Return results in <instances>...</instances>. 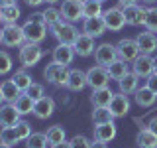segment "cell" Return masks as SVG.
<instances>
[{"instance_id": "1", "label": "cell", "mask_w": 157, "mask_h": 148, "mask_svg": "<svg viewBox=\"0 0 157 148\" xmlns=\"http://www.w3.org/2000/svg\"><path fill=\"white\" fill-rule=\"evenodd\" d=\"M47 28L49 26L43 22V14L41 12H33L22 26L26 42H32V43H41L43 39L47 38Z\"/></svg>"}, {"instance_id": "2", "label": "cell", "mask_w": 157, "mask_h": 148, "mask_svg": "<svg viewBox=\"0 0 157 148\" xmlns=\"http://www.w3.org/2000/svg\"><path fill=\"white\" fill-rule=\"evenodd\" d=\"M51 32H53V36H55V39L59 43H67V46H73L75 39L78 38V34H81L75 24L67 22V20H61L55 26H51Z\"/></svg>"}, {"instance_id": "3", "label": "cell", "mask_w": 157, "mask_h": 148, "mask_svg": "<svg viewBox=\"0 0 157 148\" xmlns=\"http://www.w3.org/2000/svg\"><path fill=\"white\" fill-rule=\"evenodd\" d=\"M20 63L24 67H33L39 63V59L43 57V49L39 47V43H32V42H26L24 46H20Z\"/></svg>"}, {"instance_id": "4", "label": "cell", "mask_w": 157, "mask_h": 148, "mask_svg": "<svg viewBox=\"0 0 157 148\" xmlns=\"http://www.w3.org/2000/svg\"><path fill=\"white\" fill-rule=\"evenodd\" d=\"M26 43V36L24 30L18 24H6L2 28V46L6 47H20Z\"/></svg>"}, {"instance_id": "5", "label": "cell", "mask_w": 157, "mask_h": 148, "mask_svg": "<svg viewBox=\"0 0 157 148\" xmlns=\"http://www.w3.org/2000/svg\"><path fill=\"white\" fill-rule=\"evenodd\" d=\"M43 75H45L47 83H51V85L55 87H67V81H69V69L65 65H59V63H49L45 67V71H43Z\"/></svg>"}, {"instance_id": "6", "label": "cell", "mask_w": 157, "mask_h": 148, "mask_svg": "<svg viewBox=\"0 0 157 148\" xmlns=\"http://www.w3.org/2000/svg\"><path fill=\"white\" fill-rule=\"evenodd\" d=\"M110 83V75H108L106 67L102 65H92L90 69L86 71V85L94 91V89H102V87H108Z\"/></svg>"}, {"instance_id": "7", "label": "cell", "mask_w": 157, "mask_h": 148, "mask_svg": "<svg viewBox=\"0 0 157 148\" xmlns=\"http://www.w3.org/2000/svg\"><path fill=\"white\" fill-rule=\"evenodd\" d=\"M120 8L124 12L128 26H145L147 8H141L140 4H128V6H120Z\"/></svg>"}, {"instance_id": "8", "label": "cell", "mask_w": 157, "mask_h": 148, "mask_svg": "<svg viewBox=\"0 0 157 148\" xmlns=\"http://www.w3.org/2000/svg\"><path fill=\"white\" fill-rule=\"evenodd\" d=\"M116 51H118V57L124 59V61H128V63H132L141 53L137 42H136V39H132V38H122L120 42L116 43Z\"/></svg>"}, {"instance_id": "9", "label": "cell", "mask_w": 157, "mask_h": 148, "mask_svg": "<svg viewBox=\"0 0 157 148\" xmlns=\"http://www.w3.org/2000/svg\"><path fill=\"white\" fill-rule=\"evenodd\" d=\"M102 18H104L106 30H110V32H120V30L126 26V18H124V12H122L120 6L104 10V12H102Z\"/></svg>"}, {"instance_id": "10", "label": "cell", "mask_w": 157, "mask_h": 148, "mask_svg": "<svg viewBox=\"0 0 157 148\" xmlns=\"http://www.w3.org/2000/svg\"><path fill=\"white\" fill-rule=\"evenodd\" d=\"M61 18L67 20V22H78L82 18V0H63L61 4Z\"/></svg>"}, {"instance_id": "11", "label": "cell", "mask_w": 157, "mask_h": 148, "mask_svg": "<svg viewBox=\"0 0 157 148\" xmlns=\"http://www.w3.org/2000/svg\"><path fill=\"white\" fill-rule=\"evenodd\" d=\"M94 59H96V65L108 67L112 61H116V59H118L116 46H112V43H108V42L96 46V49H94Z\"/></svg>"}, {"instance_id": "12", "label": "cell", "mask_w": 157, "mask_h": 148, "mask_svg": "<svg viewBox=\"0 0 157 148\" xmlns=\"http://www.w3.org/2000/svg\"><path fill=\"white\" fill-rule=\"evenodd\" d=\"M108 109H110V113H112L114 118H122V117H126L128 113H130V99H128V95H124L122 91L114 93Z\"/></svg>"}, {"instance_id": "13", "label": "cell", "mask_w": 157, "mask_h": 148, "mask_svg": "<svg viewBox=\"0 0 157 148\" xmlns=\"http://www.w3.org/2000/svg\"><path fill=\"white\" fill-rule=\"evenodd\" d=\"M73 49H75V53H77V56H81V57L92 56V53H94V49H96L94 38H90L85 32H81V34H78V38L75 39V43H73Z\"/></svg>"}, {"instance_id": "14", "label": "cell", "mask_w": 157, "mask_h": 148, "mask_svg": "<svg viewBox=\"0 0 157 148\" xmlns=\"http://www.w3.org/2000/svg\"><path fill=\"white\" fill-rule=\"evenodd\" d=\"M132 67H134V73L137 77L147 79L153 73V57L147 56V53H140V56L132 61Z\"/></svg>"}, {"instance_id": "15", "label": "cell", "mask_w": 157, "mask_h": 148, "mask_svg": "<svg viewBox=\"0 0 157 148\" xmlns=\"http://www.w3.org/2000/svg\"><path fill=\"white\" fill-rule=\"evenodd\" d=\"M75 56L77 53H75V49H73V46H67V43H59L51 53L53 63H59V65H65V67H69L73 63Z\"/></svg>"}, {"instance_id": "16", "label": "cell", "mask_w": 157, "mask_h": 148, "mask_svg": "<svg viewBox=\"0 0 157 148\" xmlns=\"http://www.w3.org/2000/svg\"><path fill=\"white\" fill-rule=\"evenodd\" d=\"M82 32L88 34L90 38H100L106 32V24L102 16H94V18H85L82 22Z\"/></svg>"}, {"instance_id": "17", "label": "cell", "mask_w": 157, "mask_h": 148, "mask_svg": "<svg viewBox=\"0 0 157 148\" xmlns=\"http://www.w3.org/2000/svg\"><path fill=\"white\" fill-rule=\"evenodd\" d=\"M136 42L137 46H140V51L141 53H147V56H151L153 51H157V36L153 32H140L136 36Z\"/></svg>"}, {"instance_id": "18", "label": "cell", "mask_w": 157, "mask_h": 148, "mask_svg": "<svg viewBox=\"0 0 157 148\" xmlns=\"http://www.w3.org/2000/svg\"><path fill=\"white\" fill-rule=\"evenodd\" d=\"M22 115L16 111L14 103H6V105L0 107V126H16L22 118Z\"/></svg>"}, {"instance_id": "19", "label": "cell", "mask_w": 157, "mask_h": 148, "mask_svg": "<svg viewBox=\"0 0 157 148\" xmlns=\"http://www.w3.org/2000/svg\"><path fill=\"white\" fill-rule=\"evenodd\" d=\"M53 111H55V101H53L51 97H41L36 101V105H33V115L37 118H41V121H45L53 115Z\"/></svg>"}, {"instance_id": "20", "label": "cell", "mask_w": 157, "mask_h": 148, "mask_svg": "<svg viewBox=\"0 0 157 148\" xmlns=\"http://www.w3.org/2000/svg\"><path fill=\"white\" fill-rule=\"evenodd\" d=\"M118 134V128L114 125V121L112 122H104V125H96L94 128V140H100V142H112Z\"/></svg>"}, {"instance_id": "21", "label": "cell", "mask_w": 157, "mask_h": 148, "mask_svg": "<svg viewBox=\"0 0 157 148\" xmlns=\"http://www.w3.org/2000/svg\"><path fill=\"white\" fill-rule=\"evenodd\" d=\"M67 87L71 91H82L86 87V71L82 69H69V81H67Z\"/></svg>"}, {"instance_id": "22", "label": "cell", "mask_w": 157, "mask_h": 148, "mask_svg": "<svg viewBox=\"0 0 157 148\" xmlns=\"http://www.w3.org/2000/svg\"><path fill=\"white\" fill-rule=\"evenodd\" d=\"M134 99H136V103H137L140 107L147 109V107H153V105H155L157 95H155V93L151 91L147 85H144V87H137V91L134 93Z\"/></svg>"}, {"instance_id": "23", "label": "cell", "mask_w": 157, "mask_h": 148, "mask_svg": "<svg viewBox=\"0 0 157 148\" xmlns=\"http://www.w3.org/2000/svg\"><path fill=\"white\" fill-rule=\"evenodd\" d=\"M114 97V91L110 87H102V89H94L90 95V103L94 107H108Z\"/></svg>"}, {"instance_id": "24", "label": "cell", "mask_w": 157, "mask_h": 148, "mask_svg": "<svg viewBox=\"0 0 157 148\" xmlns=\"http://www.w3.org/2000/svg\"><path fill=\"white\" fill-rule=\"evenodd\" d=\"M108 75H110V79H114V81H120V79H124L128 73H130V67H128V61H124V59L118 57L116 61H112L110 65L106 67Z\"/></svg>"}, {"instance_id": "25", "label": "cell", "mask_w": 157, "mask_h": 148, "mask_svg": "<svg viewBox=\"0 0 157 148\" xmlns=\"http://www.w3.org/2000/svg\"><path fill=\"white\" fill-rule=\"evenodd\" d=\"M136 144L140 148H157V134L145 126L136 134Z\"/></svg>"}, {"instance_id": "26", "label": "cell", "mask_w": 157, "mask_h": 148, "mask_svg": "<svg viewBox=\"0 0 157 148\" xmlns=\"http://www.w3.org/2000/svg\"><path fill=\"white\" fill-rule=\"evenodd\" d=\"M33 105H36V101H33L32 97L28 95L26 91H22L18 95V99L14 101V107H16V111L20 113V115H29V113H33Z\"/></svg>"}, {"instance_id": "27", "label": "cell", "mask_w": 157, "mask_h": 148, "mask_svg": "<svg viewBox=\"0 0 157 148\" xmlns=\"http://www.w3.org/2000/svg\"><path fill=\"white\" fill-rule=\"evenodd\" d=\"M137 83H140V77H137L134 71H130L124 79L118 81V87H120V91L124 93V95H132V93L137 91Z\"/></svg>"}, {"instance_id": "28", "label": "cell", "mask_w": 157, "mask_h": 148, "mask_svg": "<svg viewBox=\"0 0 157 148\" xmlns=\"http://www.w3.org/2000/svg\"><path fill=\"white\" fill-rule=\"evenodd\" d=\"M102 0H82V18H94L102 16Z\"/></svg>"}, {"instance_id": "29", "label": "cell", "mask_w": 157, "mask_h": 148, "mask_svg": "<svg viewBox=\"0 0 157 148\" xmlns=\"http://www.w3.org/2000/svg\"><path fill=\"white\" fill-rule=\"evenodd\" d=\"M0 91H2L4 101H6V103H14V101L18 99V95L22 93V91L18 89V85L12 81V79H6V81L0 83Z\"/></svg>"}, {"instance_id": "30", "label": "cell", "mask_w": 157, "mask_h": 148, "mask_svg": "<svg viewBox=\"0 0 157 148\" xmlns=\"http://www.w3.org/2000/svg\"><path fill=\"white\" fill-rule=\"evenodd\" d=\"M0 14H2V22L4 24H18L20 16H22V12H20V8L16 6V4L0 6Z\"/></svg>"}, {"instance_id": "31", "label": "cell", "mask_w": 157, "mask_h": 148, "mask_svg": "<svg viewBox=\"0 0 157 148\" xmlns=\"http://www.w3.org/2000/svg\"><path fill=\"white\" fill-rule=\"evenodd\" d=\"M45 136H47L49 146H51V144H59V142H65L67 132H65V128H63L61 125H53V126H49V128H47Z\"/></svg>"}, {"instance_id": "32", "label": "cell", "mask_w": 157, "mask_h": 148, "mask_svg": "<svg viewBox=\"0 0 157 148\" xmlns=\"http://www.w3.org/2000/svg\"><path fill=\"white\" fill-rule=\"evenodd\" d=\"M0 142L4 144H10V146H16L20 142V136L16 132V126H2L0 128Z\"/></svg>"}, {"instance_id": "33", "label": "cell", "mask_w": 157, "mask_h": 148, "mask_svg": "<svg viewBox=\"0 0 157 148\" xmlns=\"http://www.w3.org/2000/svg\"><path fill=\"white\" fill-rule=\"evenodd\" d=\"M112 121H114V117H112L108 107H94V111H92V122L94 125H104V122H112Z\"/></svg>"}, {"instance_id": "34", "label": "cell", "mask_w": 157, "mask_h": 148, "mask_svg": "<svg viewBox=\"0 0 157 148\" xmlns=\"http://www.w3.org/2000/svg\"><path fill=\"white\" fill-rule=\"evenodd\" d=\"M12 81L18 85L20 91H28L29 85L33 83V81H32V77H29V73H28V71H24V69H20V71L14 73V75H12Z\"/></svg>"}, {"instance_id": "35", "label": "cell", "mask_w": 157, "mask_h": 148, "mask_svg": "<svg viewBox=\"0 0 157 148\" xmlns=\"http://www.w3.org/2000/svg\"><path fill=\"white\" fill-rule=\"evenodd\" d=\"M26 146L28 148H47L49 142H47L45 132H32L29 138L26 140Z\"/></svg>"}, {"instance_id": "36", "label": "cell", "mask_w": 157, "mask_h": 148, "mask_svg": "<svg viewBox=\"0 0 157 148\" xmlns=\"http://www.w3.org/2000/svg\"><path fill=\"white\" fill-rule=\"evenodd\" d=\"M43 22L47 24V26H55L57 22H61V10L59 8H53V6H49V8H45L43 10Z\"/></svg>"}, {"instance_id": "37", "label": "cell", "mask_w": 157, "mask_h": 148, "mask_svg": "<svg viewBox=\"0 0 157 148\" xmlns=\"http://www.w3.org/2000/svg\"><path fill=\"white\" fill-rule=\"evenodd\" d=\"M14 67L12 56L6 51V49H0V75H8Z\"/></svg>"}, {"instance_id": "38", "label": "cell", "mask_w": 157, "mask_h": 148, "mask_svg": "<svg viewBox=\"0 0 157 148\" xmlns=\"http://www.w3.org/2000/svg\"><path fill=\"white\" fill-rule=\"evenodd\" d=\"M69 146L71 148H92V142L88 140L85 134H75L69 140Z\"/></svg>"}, {"instance_id": "39", "label": "cell", "mask_w": 157, "mask_h": 148, "mask_svg": "<svg viewBox=\"0 0 157 148\" xmlns=\"http://www.w3.org/2000/svg\"><path fill=\"white\" fill-rule=\"evenodd\" d=\"M145 28L149 30V32H157V6H153V8H147Z\"/></svg>"}, {"instance_id": "40", "label": "cell", "mask_w": 157, "mask_h": 148, "mask_svg": "<svg viewBox=\"0 0 157 148\" xmlns=\"http://www.w3.org/2000/svg\"><path fill=\"white\" fill-rule=\"evenodd\" d=\"M16 132H18L20 140H28L29 134H32V126H29L28 121H20L18 125H16Z\"/></svg>"}, {"instance_id": "41", "label": "cell", "mask_w": 157, "mask_h": 148, "mask_svg": "<svg viewBox=\"0 0 157 148\" xmlns=\"http://www.w3.org/2000/svg\"><path fill=\"white\" fill-rule=\"evenodd\" d=\"M26 93L33 99V101H37V99H41V97H45V91H43V85H41V83H32Z\"/></svg>"}, {"instance_id": "42", "label": "cell", "mask_w": 157, "mask_h": 148, "mask_svg": "<svg viewBox=\"0 0 157 148\" xmlns=\"http://www.w3.org/2000/svg\"><path fill=\"white\" fill-rule=\"evenodd\" d=\"M145 85H147V87H149L151 91H153L155 95H157V73H151V75L147 77V83H145Z\"/></svg>"}, {"instance_id": "43", "label": "cell", "mask_w": 157, "mask_h": 148, "mask_svg": "<svg viewBox=\"0 0 157 148\" xmlns=\"http://www.w3.org/2000/svg\"><path fill=\"white\" fill-rule=\"evenodd\" d=\"M147 128H149L151 132H155V134H157V115H155V117L149 121V125H147Z\"/></svg>"}, {"instance_id": "44", "label": "cell", "mask_w": 157, "mask_h": 148, "mask_svg": "<svg viewBox=\"0 0 157 148\" xmlns=\"http://www.w3.org/2000/svg\"><path fill=\"white\" fill-rule=\"evenodd\" d=\"M24 2H26L28 6H39V4H43L45 0H24Z\"/></svg>"}, {"instance_id": "45", "label": "cell", "mask_w": 157, "mask_h": 148, "mask_svg": "<svg viewBox=\"0 0 157 148\" xmlns=\"http://www.w3.org/2000/svg\"><path fill=\"white\" fill-rule=\"evenodd\" d=\"M92 148H108L106 142H100V140H94L92 142Z\"/></svg>"}, {"instance_id": "46", "label": "cell", "mask_w": 157, "mask_h": 148, "mask_svg": "<svg viewBox=\"0 0 157 148\" xmlns=\"http://www.w3.org/2000/svg\"><path fill=\"white\" fill-rule=\"evenodd\" d=\"M49 148H71V146H69V142L65 140V142H59V144H51Z\"/></svg>"}, {"instance_id": "47", "label": "cell", "mask_w": 157, "mask_h": 148, "mask_svg": "<svg viewBox=\"0 0 157 148\" xmlns=\"http://www.w3.org/2000/svg\"><path fill=\"white\" fill-rule=\"evenodd\" d=\"M120 6H128V4H137V0H118Z\"/></svg>"}, {"instance_id": "48", "label": "cell", "mask_w": 157, "mask_h": 148, "mask_svg": "<svg viewBox=\"0 0 157 148\" xmlns=\"http://www.w3.org/2000/svg\"><path fill=\"white\" fill-rule=\"evenodd\" d=\"M8 4H16V0H0V6H8Z\"/></svg>"}, {"instance_id": "49", "label": "cell", "mask_w": 157, "mask_h": 148, "mask_svg": "<svg viewBox=\"0 0 157 148\" xmlns=\"http://www.w3.org/2000/svg\"><path fill=\"white\" fill-rule=\"evenodd\" d=\"M153 73H157V56L153 57Z\"/></svg>"}, {"instance_id": "50", "label": "cell", "mask_w": 157, "mask_h": 148, "mask_svg": "<svg viewBox=\"0 0 157 148\" xmlns=\"http://www.w3.org/2000/svg\"><path fill=\"white\" fill-rule=\"evenodd\" d=\"M2 103H6V101H4V95H2V91H0V107H2Z\"/></svg>"}, {"instance_id": "51", "label": "cell", "mask_w": 157, "mask_h": 148, "mask_svg": "<svg viewBox=\"0 0 157 148\" xmlns=\"http://www.w3.org/2000/svg\"><path fill=\"white\" fill-rule=\"evenodd\" d=\"M0 148H12L10 144H4V142H0Z\"/></svg>"}, {"instance_id": "52", "label": "cell", "mask_w": 157, "mask_h": 148, "mask_svg": "<svg viewBox=\"0 0 157 148\" xmlns=\"http://www.w3.org/2000/svg\"><path fill=\"white\" fill-rule=\"evenodd\" d=\"M141 2H145V4H153V2H157V0H141Z\"/></svg>"}, {"instance_id": "53", "label": "cell", "mask_w": 157, "mask_h": 148, "mask_svg": "<svg viewBox=\"0 0 157 148\" xmlns=\"http://www.w3.org/2000/svg\"><path fill=\"white\" fill-rule=\"evenodd\" d=\"M45 2H47V4H57L59 0H45Z\"/></svg>"}, {"instance_id": "54", "label": "cell", "mask_w": 157, "mask_h": 148, "mask_svg": "<svg viewBox=\"0 0 157 148\" xmlns=\"http://www.w3.org/2000/svg\"><path fill=\"white\" fill-rule=\"evenodd\" d=\"M0 43H2V30H0Z\"/></svg>"}, {"instance_id": "55", "label": "cell", "mask_w": 157, "mask_h": 148, "mask_svg": "<svg viewBox=\"0 0 157 148\" xmlns=\"http://www.w3.org/2000/svg\"><path fill=\"white\" fill-rule=\"evenodd\" d=\"M0 22H2V14H0Z\"/></svg>"}, {"instance_id": "56", "label": "cell", "mask_w": 157, "mask_h": 148, "mask_svg": "<svg viewBox=\"0 0 157 148\" xmlns=\"http://www.w3.org/2000/svg\"><path fill=\"white\" fill-rule=\"evenodd\" d=\"M102 2H104V0H102Z\"/></svg>"}]
</instances>
